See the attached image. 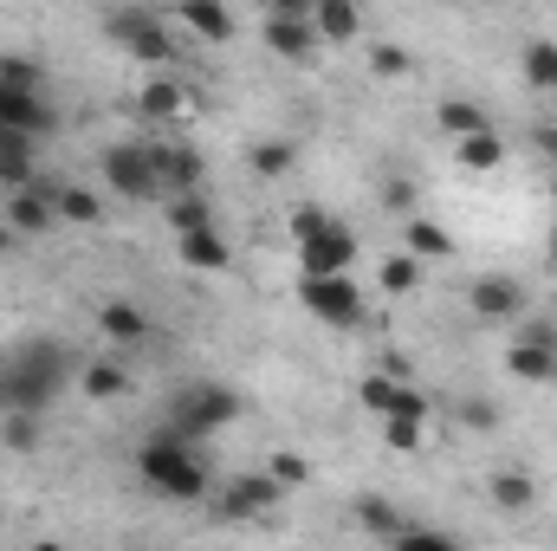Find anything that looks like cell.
<instances>
[{"label":"cell","instance_id":"obj_1","mask_svg":"<svg viewBox=\"0 0 557 551\" xmlns=\"http://www.w3.org/2000/svg\"><path fill=\"white\" fill-rule=\"evenodd\" d=\"M137 467H143V480H149L156 493H169V500H201V493H208V467L195 461L188 434H175V428H162V434L143 441Z\"/></svg>","mask_w":557,"mask_h":551},{"label":"cell","instance_id":"obj_2","mask_svg":"<svg viewBox=\"0 0 557 551\" xmlns=\"http://www.w3.org/2000/svg\"><path fill=\"white\" fill-rule=\"evenodd\" d=\"M59 383H65V351H59L52 338H33V344L0 370V409H46Z\"/></svg>","mask_w":557,"mask_h":551},{"label":"cell","instance_id":"obj_3","mask_svg":"<svg viewBox=\"0 0 557 551\" xmlns=\"http://www.w3.org/2000/svg\"><path fill=\"white\" fill-rule=\"evenodd\" d=\"M292 234H298L305 273H350L357 241H350V228H344V221H331L324 208H298V215H292Z\"/></svg>","mask_w":557,"mask_h":551},{"label":"cell","instance_id":"obj_4","mask_svg":"<svg viewBox=\"0 0 557 551\" xmlns=\"http://www.w3.org/2000/svg\"><path fill=\"white\" fill-rule=\"evenodd\" d=\"M234 415H240V403H234L221 383H188V390H175V403H169V428L188 434V441H201V434L227 428Z\"/></svg>","mask_w":557,"mask_h":551},{"label":"cell","instance_id":"obj_5","mask_svg":"<svg viewBox=\"0 0 557 551\" xmlns=\"http://www.w3.org/2000/svg\"><path fill=\"white\" fill-rule=\"evenodd\" d=\"M298 298H305L311 318H324V325H337V331H357V325H363V292H357L350 273H305Z\"/></svg>","mask_w":557,"mask_h":551},{"label":"cell","instance_id":"obj_6","mask_svg":"<svg viewBox=\"0 0 557 551\" xmlns=\"http://www.w3.org/2000/svg\"><path fill=\"white\" fill-rule=\"evenodd\" d=\"M111 39L131 52V59H143V65H175V33L156 20V13H137V7H124V13H111Z\"/></svg>","mask_w":557,"mask_h":551},{"label":"cell","instance_id":"obj_7","mask_svg":"<svg viewBox=\"0 0 557 551\" xmlns=\"http://www.w3.org/2000/svg\"><path fill=\"white\" fill-rule=\"evenodd\" d=\"M104 182H111L117 195H131V201H156V195H169L162 175H156V156H149L143 143H117V149H104Z\"/></svg>","mask_w":557,"mask_h":551},{"label":"cell","instance_id":"obj_8","mask_svg":"<svg viewBox=\"0 0 557 551\" xmlns=\"http://www.w3.org/2000/svg\"><path fill=\"white\" fill-rule=\"evenodd\" d=\"M357 396H363V409H370V415H416V421L434 415V403H428L421 390H409L396 370H389V377H383V370H376V377H363V390H357Z\"/></svg>","mask_w":557,"mask_h":551},{"label":"cell","instance_id":"obj_9","mask_svg":"<svg viewBox=\"0 0 557 551\" xmlns=\"http://www.w3.org/2000/svg\"><path fill=\"white\" fill-rule=\"evenodd\" d=\"M273 500H285V487H278L273 474H240V480L221 487L214 513H221V519H253V513H267Z\"/></svg>","mask_w":557,"mask_h":551},{"label":"cell","instance_id":"obj_10","mask_svg":"<svg viewBox=\"0 0 557 551\" xmlns=\"http://www.w3.org/2000/svg\"><path fill=\"white\" fill-rule=\"evenodd\" d=\"M552 364H557V331L552 325H532V331L506 351V370L525 377V383H552Z\"/></svg>","mask_w":557,"mask_h":551},{"label":"cell","instance_id":"obj_11","mask_svg":"<svg viewBox=\"0 0 557 551\" xmlns=\"http://www.w3.org/2000/svg\"><path fill=\"white\" fill-rule=\"evenodd\" d=\"M175 254H182V267H195V273H227V267H234V247H227L214 228H188V234H175Z\"/></svg>","mask_w":557,"mask_h":551},{"label":"cell","instance_id":"obj_12","mask_svg":"<svg viewBox=\"0 0 557 551\" xmlns=\"http://www.w3.org/2000/svg\"><path fill=\"white\" fill-rule=\"evenodd\" d=\"M267 46H273L278 59H311L318 52V26H311V13H273L267 20Z\"/></svg>","mask_w":557,"mask_h":551},{"label":"cell","instance_id":"obj_13","mask_svg":"<svg viewBox=\"0 0 557 551\" xmlns=\"http://www.w3.org/2000/svg\"><path fill=\"white\" fill-rule=\"evenodd\" d=\"M0 131L46 137V131H52V111L39 105V91H13V85H0Z\"/></svg>","mask_w":557,"mask_h":551},{"label":"cell","instance_id":"obj_14","mask_svg":"<svg viewBox=\"0 0 557 551\" xmlns=\"http://www.w3.org/2000/svg\"><path fill=\"white\" fill-rule=\"evenodd\" d=\"M175 20H182L188 33H201L208 46L234 39V13H227V0H175Z\"/></svg>","mask_w":557,"mask_h":551},{"label":"cell","instance_id":"obj_15","mask_svg":"<svg viewBox=\"0 0 557 551\" xmlns=\"http://www.w3.org/2000/svg\"><path fill=\"white\" fill-rule=\"evenodd\" d=\"M519 305H525L519 279H506V273L473 279V311H480V318H519Z\"/></svg>","mask_w":557,"mask_h":551},{"label":"cell","instance_id":"obj_16","mask_svg":"<svg viewBox=\"0 0 557 551\" xmlns=\"http://www.w3.org/2000/svg\"><path fill=\"white\" fill-rule=\"evenodd\" d=\"M156 156V175H162V188L169 195H182V188H201V156L195 149H182V143H162V149H149Z\"/></svg>","mask_w":557,"mask_h":551},{"label":"cell","instance_id":"obj_17","mask_svg":"<svg viewBox=\"0 0 557 551\" xmlns=\"http://www.w3.org/2000/svg\"><path fill=\"white\" fill-rule=\"evenodd\" d=\"M311 26H318V39H331V46H350V39L363 33L357 0H318V7H311Z\"/></svg>","mask_w":557,"mask_h":551},{"label":"cell","instance_id":"obj_18","mask_svg":"<svg viewBox=\"0 0 557 551\" xmlns=\"http://www.w3.org/2000/svg\"><path fill=\"white\" fill-rule=\"evenodd\" d=\"M98 331H104L111 344H143V338H149V318H143L131 298H111V305H98Z\"/></svg>","mask_w":557,"mask_h":551},{"label":"cell","instance_id":"obj_19","mask_svg":"<svg viewBox=\"0 0 557 551\" xmlns=\"http://www.w3.org/2000/svg\"><path fill=\"white\" fill-rule=\"evenodd\" d=\"M143 118H156V124H162V118H182V105H188V91H182V85H175V78H169V72H162V78H149V85H143Z\"/></svg>","mask_w":557,"mask_h":551},{"label":"cell","instance_id":"obj_20","mask_svg":"<svg viewBox=\"0 0 557 551\" xmlns=\"http://www.w3.org/2000/svg\"><path fill=\"white\" fill-rule=\"evenodd\" d=\"M0 182H33V137H20V131H0Z\"/></svg>","mask_w":557,"mask_h":551},{"label":"cell","instance_id":"obj_21","mask_svg":"<svg viewBox=\"0 0 557 551\" xmlns=\"http://www.w3.org/2000/svg\"><path fill=\"white\" fill-rule=\"evenodd\" d=\"M52 201H59V221H72V228H98L104 221V201L91 188H52Z\"/></svg>","mask_w":557,"mask_h":551},{"label":"cell","instance_id":"obj_22","mask_svg":"<svg viewBox=\"0 0 557 551\" xmlns=\"http://www.w3.org/2000/svg\"><path fill=\"white\" fill-rule=\"evenodd\" d=\"M434 124H441L447 137H473V131H493V124H486V111H480V105H467V98H447V105L434 111Z\"/></svg>","mask_w":557,"mask_h":551},{"label":"cell","instance_id":"obj_23","mask_svg":"<svg viewBox=\"0 0 557 551\" xmlns=\"http://www.w3.org/2000/svg\"><path fill=\"white\" fill-rule=\"evenodd\" d=\"M403 241H409V254H416V260H441V254H454V241H447V228H441V221H409V234H403Z\"/></svg>","mask_w":557,"mask_h":551},{"label":"cell","instance_id":"obj_24","mask_svg":"<svg viewBox=\"0 0 557 551\" xmlns=\"http://www.w3.org/2000/svg\"><path fill=\"white\" fill-rule=\"evenodd\" d=\"M169 228H175V234H188V228H208V201H201V188H182V195H169Z\"/></svg>","mask_w":557,"mask_h":551},{"label":"cell","instance_id":"obj_25","mask_svg":"<svg viewBox=\"0 0 557 551\" xmlns=\"http://www.w3.org/2000/svg\"><path fill=\"white\" fill-rule=\"evenodd\" d=\"M486 493H493V500H499L506 513H525V506L539 500V487H532L525 474H493V487H486Z\"/></svg>","mask_w":557,"mask_h":551},{"label":"cell","instance_id":"obj_26","mask_svg":"<svg viewBox=\"0 0 557 551\" xmlns=\"http://www.w3.org/2000/svg\"><path fill=\"white\" fill-rule=\"evenodd\" d=\"M460 162L467 169H499L506 162V143L493 137V131H473V137H460Z\"/></svg>","mask_w":557,"mask_h":551},{"label":"cell","instance_id":"obj_27","mask_svg":"<svg viewBox=\"0 0 557 551\" xmlns=\"http://www.w3.org/2000/svg\"><path fill=\"white\" fill-rule=\"evenodd\" d=\"M124 390H131V377H124L117 364H91V370H85V396H91V403H111V396H124Z\"/></svg>","mask_w":557,"mask_h":551},{"label":"cell","instance_id":"obj_28","mask_svg":"<svg viewBox=\"0 0 557 551\" xmlns=\"http://www.w3.org/2000/svg\"><path fill=\"white\" fill-rule=\"evenodd\" d=\"M357 519L376 532V539H403V513L389 500H357Z\"/></svg>","mask_w":557,"mask_h":551},{"label":"cell","instance_id":"obj_29","mask_svg":"<svg viewBox=\"0 0 557 551\" xmlns=\"http://www.w3.org/2000/svg\"><path fill=\"white\" fill-rule=\"evenodd\" d=\"M525 78L539 85V91H557V46H525Z\"/></svg>","mask_w":557,"mask_h":551},{"label":"cell","instance_id":"obj_30","mask_svg":"<svg viewBox=\"0 0 557 551\" xmlns=\"http://www.w3.org/2000/svg\"><path fill=\"white\" fill-rule=\"evenodd\" d=\"M383 441H389L396 454H416L421 448V421L416 415H383Z\"/></svg>","mask_w":557,"mask_h":551},{"label":"cell","instance_id":"obj_31","mask_svg":"<svg viewBox=\"0 0 557 551\" xmlns=\"http://www.w3.org/2000/svg\"><path fill=\"white\" fill-rule=\"evenodd\" d=\"M0 85H13V91H39V65H33V59L0 52Z\"/></svg>","mask_w":557,"mask_h":551},{"label":"cell","instance_id":"obj_32","mask_svg":"<svg viewBox=\"0 0 557 551\" xmlns=\"http://www.w3.org/2000/svg\"><path fill=\"white\" fill-rule=\"evenodd\" d=\"M416 279H421V260H416V254H396V260H383V285H389V292H416Z\"/></svg>","mask_w":557,"mask_h":551},{"label":"cell","instance_id":"obj_33","mask_svg":"<svg viewBox=\"0 0 557 551\" xmlns=\"http://www.w3.org/2000/svg\"><path fill=\"white\" fill-rule=\"evenodd\" d=\"M33 415H39V409H7V448H20V454H26V448L39 441V421H33Z\"/></svg>","mask_w":557,"mask_h":551},{"label":"cell","instance_id":"obj_34","mask_svg":"<svg viewBox=\"0 0 557 551\" xmlns=\"http://www.w3.org/2000/svg\"><path fill=\"white\" fill-rule=\"evenodd\" d=\"M267 474H273L278 487H305V480H311V467H305V454H273V467H267Z\"/></svg>","mask_w":557,"mask_h":551},{"label":"cell","instance_id":"obj_35","mask_svg":"<svg viewBox=\"0 0 557 551\" xmlns=\"http://www.w3.org/2000/svg\"><path fill=\"white\" fill-rule=\"evenodd\" d=\"M253 169H260V175H285V169H292V143H260V149H253Z\"/></svg>","mask_w":557,"mask_h":551},{"label":"cell","instance_id":"obj_36","mask_svg":"<svg viewBox=\"0 0 557 551\" xmlns=\"http://www.w3.org/2000/svg\"><path fill=\"white\" fill-rule=\"evenodd\" d=\"M403 551H454V532H416V526H403Z\"/></svg>","mask_w":557,"mask_h":551},{"label":"cell","instance_id":"obj_37","mask_svg":"<svg viewBox=\"0 0 557 551\" xmlns=\"http://www.w3.org/2000/svg\"><path fill=\"white\" fill-rule=\"evenodd\" d=\"M370 65H376L383 78H403V72H409V52H403V46H376V52H370Z\"/></svg>","mask_w":557,"mask_h":551},{"label":"cell","instance_id":"obj_38","mask_svg":"<svg viewBox=\"0 0 557 551\" xmlns=\"http://www.w3.org/2000/svg\"><path fill=\"white\" fill-rule=\"evenodd\" d=\"M460 421H467V428H493V421H499V409H493V403H467V409H460Z\"/></svg>","mask_w":557,"mask_h":551},{"label":"cell","instance_id":"obj_39","mask_svg":"<svg viewBox=\"0 0 557 551\" xmlns=\"http://www.w3.org/2000/svg\"><path fill=\"white\" fill-rule=\"evenodd\" d=\"M383 201H389V208H409V201H416V182H389Z\"/></svg>","mask_w":557,"mask_h":551},{"label":"cell","instance_id":"obj_40","mask_svg":"<svg viewBox=\"0 0 557 551\" xmlns=\"http://www.w3.org/2000/svg\"><path fill=\"white\" fill-rule=\"evenodd\" d=\"M267 7H273V13H311L318 0H267Z\"/></svg>","mask_w":557,"mask_h":551},{"label":"cell","instance_id":"obj_41","mask_svg":"<svg viewBox=\"0 0 557 551\" xmlns=\"http://www.w3.org/2000/svg\"><path fill=\"white\" fill-rule=\"evenodd\" d=\"M539 143H545V149H552V156H557V131H539Z\"/></svg>","mask_w":557,"mask_h":551},{"label":"cell","instance_id":"obj_42","mask_svg":"<svg viewBox=\"0 0 557 551\" xmlns=\"http://www.w3.org/2000/svg\"><path fill=\"white\" fill-rule=\"evenodd\" d=\"M7 241H13V234H7V228H0V247H7Z\"/></svg>","mask_w":557,"mask_h":551},{"label":"cell","instance_id":"obj_43","mask_svg":"<svg viewBox=\"0 0 557 551\" xmlns=\"http://www.w3.org/2000/svg\"><path fill=\"white\" fill-rule=\"evenodd\" d=\"M552 383H557V364H552Z\"/></svg>","mask_w":557,"mask_h":551}]
</instances>
